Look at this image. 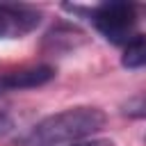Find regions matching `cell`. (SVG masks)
I'll list each match as a JSON object with an SVG mask.
<instances>
[{
    "label": "cell",
    "instance_id": "cell-1",
    "mask_svg": "<svg viewBox=\"0 0 146 146\" xmlns=\"http://www.w3.org/2000/svg\"><path fill=\"white\" fill-rule=\"evenodd\" d=\"M105 112L94 105H75L48 114L14 139V146H66L78 144L105 128Z\"/></svg>",
    "mask_w": 146,
    "mask_h": 146
},
{
    "label": "cell",
    "instance_id": "cell-2",
    "mask_svg": "<svg viewBox=\"0 0 146 146\" xmlns=\"http://www.w3.org/2000/svg\"><path fill=\"white\" fill-rule=\"evenodd\" d=\"M68 11H84L98 34H103L114 46H128L137 34V7L132 2H100L94 7L66 5Z\"/></svg>",
    "mask_w": 146,
    "mask_h": 146
},
{
    "label": "cell",
    "instance_id": "cell-3",
    "mask_svg": "<svg viewBox=\"0 0 146 146\" xmlns=\"http://www.w3.org/2000/svg\"><path fill=\"white\" fill-rule=\"evenodd\" d=\"M43 14L30 5H0V39H23L34 32Z\"/></svg>",
    "mask_w": 146,
    "mask_h": 146
},
{
    "label": "cell",
    "instance_id": "cell-4",
    "mask_svg": "<svg viewBox=\"0 0 146 146\" xmlns=\"http://www.w3.org/2000/svg\"><path fill=\"white\" fill-rule=\"evenodd\" d=\"M57 75L55 66L50 64H27V66H18L11 68L7 73L0 75V94L7 91H23V89H36L48 84L52 78Z\"/></svg>",
    "mask_w": 146,
    "mask_h": 146
},
{
    "label": "cell",
    "instance_id": "cell-5",
    "mask_svg": "<svg viewBox=\"0 0 146 146\" xmlns=\"http://www.w3.org/2000/svg\"><path fill=\"white\" fill-rule=\"evenodd\" d=\"M82 36H84V34L78 32L75 27H64V25H59V27H55L52 32H48V36H46V46H50L52 52H57L59 46H66V50H71V48L75 50L78 43L84 41Z\"/></svg>",
    "mask_w": 146,
    "mask_h": 146
},
{
    "label": "cell",
    "instance_id": "cell-6",
    "mask_svg": "<svg viewBox=\"0 0 146 146\" xmlns=\"http://www.w3.org/2000/svg\"><path fill=\"white\" fill-rule=\"evenodd\" d=\"M121 64L125 68H144L146 66V34L135 36L121 55Z\"/></svg>",
    "mask_w": 146,
    "mask_h": 146
},
{
    "label": "cell",
    "instance_id": "cell-7",
    "mask_svg": "<svg viewBox=\"0 0 146 146\" xmlns=\"http://www.w3.org/2000/svg\"><path fill=\"white\" fill-rule=\"evenodd\" d=\"M123 114L130 119H146V94L132 96L128 103H123Z\"/></svg>",
    "mask_w": 146,
    "mask_h": 146
},
{
    "label": "cell",
    "instance_id": "cell-8",
    "mask_svg": "<svg viewBox=\"0 0 146 146\" xmlns=\"http://www.w3.org/2000/svg\"><path fill=\"white\" fill-rule=\"evenodd\" d=\"M66 146H114V141H110V139H84V141H78V144H66Z\"/></svg>",
    "mask_w": 146,
    "mask_h": 146
},
{
    "label": "cell",
    "instance_id": "cell-9",
    "mask_svg": "<svg viewBox=\"0 0 146 146\" xmlns=\"http://www.w3.org/2000/svg\"><path fill=\"white\" fill-rule=\"evenodd\" d=\"M11 125H14V121L9 119V114H5V112H0V135H5V132H9V130H11Z\"/></svg>",
    "mask_w": 146,
    "mask_h": 146
},
{
    "label": "cell",
    "instance_id": "cell-10",
    "mask_svg": "<svg viewBox=\"0 0 146 146\" xmlns=\"http://www.w3.org/2000/svg\"><path fill=\"white\" fill-rule=\"evenodd\" d=\"M144 141H146V137H144Z\"/></svg>",
    "mask_w": 146,
    "mask_h": 146
},
{
    "label": "cell",
    "instance_id": "cell-11",
    "mask_svg": "<svg viewBox=\"0 0 146 146\" xmlns=\"http://www.w3.org/2000/svg\"><path fill=\"white\" fill-rule=\"evenodd\" d=\"M0 112H2V110H0Z\"/></svg>",
    "mask_w": 146,
    "mask_h": 146
}]
</instances>
